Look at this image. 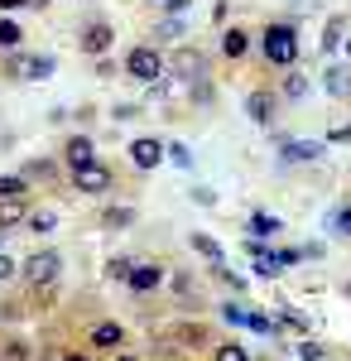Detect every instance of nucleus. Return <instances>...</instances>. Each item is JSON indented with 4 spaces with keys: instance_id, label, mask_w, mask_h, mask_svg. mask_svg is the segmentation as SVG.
I'll return each mask as SVG.
<instances>
[{
    "instance_id": "f257e3e1",
    "label": "nucleus",
    "mask_w": 351,
    "mask_h": 361,
    "mask_svg": "<svg viewBox=\"0 0 351 361\" xmlns=\"http://www.w3.org/2000/svg\"><path fill=\"white\" fill-rule=\"evenodd\" d=\"M265 58L279 63V68H289V63H294V58H298L294 25H270V29H265Z\"/></svg>"
},
{
    "instance_id": "f03ea898",
    "label": "nucleus",
    "mask_w": 351,
    "mask_h": 361,
    "mask_svg": "<svg viewBox=\"0 0 351 361\" xmlns=\"http://www.w3.org/2000/svg\"><path fill=\"white\" fill-rule=\"evenodd\" d=\"M125 73L135 78V82H164V58L149 49V44H140V49H130V58H125Z\"/></svg>"
},
{
    "instance_id": "7ed1b4c3",
    "label": "nucleus",
    "mask_w": 351,
    "mask_h": 361,
    "mask_svg": "<svg viewBox=\"0 0 351 361\" xmlns=\"http://www.w3.org/2000/svg\"><path fill=\"white\" fill-rule=\"evenodd\" d=\"M10 78L15 82H44V78H54V58H44V54L10 58Z\"/></svg>"
},
{
    "instance_id": "20e7f679",
    "label": "nucleus",
    "mask_w": 351,
    "mask_h": 361,
    "mask_svg": "<svg viewBox=\"0 0 351 361\" xmlns=\"http://www.w3.org/2000/svg\"><path fill=\"white\" fill-rule=\"evenodd\" d=\"M58 270H63L58 250H39V255H29V260H25V279H29V284H54Z\"/></svg>"
},
{
    "instance_id": "39448f33",
    "label": "nucleus",
    "mask_w": 351,
    "mask_h": 361,
    "mask_svg": "<svg viewBox=\"0 0 351 361\" xmlns=\"http://www.w3.org/2000/svg\"><path fill=\"white\" fill-rule=\"evenodd\" d=\"M73 178H78V193H106L111 188V169L106 164H82V169H73Z\"/></svg>"
},
{
    "instance_id": "423d86ee",
    "label": "nucleus",
    "mask_w": 351,
    "mask_h": 361,
    "mask_svg": "<svg viewBox=\"0 0 351 361\" xmlns=\"http://www.w3.org/2000/svg\"><path fill=\"white\" fill-rule=\"evenodd\" d=\"M279 154H284V164H308V159H323V145L318 140H279Z\"/></svg>"
},
{
    "instance_id": "0eeeda50",
    "label": "nucleus",
    "mask_w": 351,
    "mask_h": 361,
    "mask_svg": "<svg viewBox=\"0 0 351 361\" xmlns=\"http://www.w3.org/2000/svg\"><path fill=\"white\" fill-rule=\"evenodd\" d=\"M159 159H164L159 140H135V145H130V164L135 169H159Z\"/></svg>"
},
{
    "instance_id": "6e6552de",
    "label": "nucleus",
    "mask_w": 351,
    "mask_h": 361,
    "mask_svg": "<svg viewBox=\"0 0 351 361\" xmlns=\"http://www.w3.org/2000/svg\"><path fill=\"white\" fill-rule=\"evenodd\" d=\"M245 116H250L255 126H270L274 121V97L270 92H250V97H245Z\"/></svg>"
},
{
    "instance_id": "1a4fd4ad",
    "label": "nucleus",
    "mask_w": 351,
    "mask_h": 361,
    "mask_svg": "<svg viewBox=\"0 0 351 361\" xmlns=\"http://www.w3.org/2000/svg\"><path fill=\"white\" fill-rule=\"evenodd\" d=\"M130 289H140V294H149V289H159V279H164V270L159 265H130Z\"/></svg>"
},
{
    "instance_id": "9d476101",
    "label": "nucleus",
    "mask_w": 351,
    "mask_h": 361,
    "mask_svg": "<svg viewBox=\"0 0 351 361\" xmlns=\"http://www.w3.org/2000/svg\"><path fill=\"white\" fill-rule=\"evenodd\" d=\"M111 39H116L111 25H87V29H82V49H87V54H106Z\"/></svg>"
},
{
    "instance_id": "9b49d317",
    "label": "nucleus",
    "mask_w": 351,
    "mask_h": 361,
    "mask_svg": "<svg viewBox=\"0 0 351 361\" xmlns=\"http://www.w3.org/2000/svg\"><path fill=\"white\" fill-rule=\"evenodd\" d=\"M279 231H284V222H279L274 212H250V236H255V241H270Z\"/></svg>"
},
{
    "instance_id": "f8f14e48",
    "label": "nucleus",
    "mask_w": 351,
    "mask_h": 361,
    "mask_svg": "<svg viewBox=\"0 0 351 361\" xmlns=\"http://www.w3.org/2000/svg\"><path fill=\"white\" fill-rule=\"evenodd\" d=\"M192 250H197V255H202V260H207L212 270H221V265H226V255H221V246H216V241L207 236V231H192Z\"/></svg>"
},
{
    "instance_id": "ddd939ff",
    "label": "nucleus",
    "mask_w": 351,
    "mask_h": 361,
    "mask_svg": "<svg viewBox=\"0 0 351 361\" xmlns=\"http://www.w3.org/2000/svg\"><path fill=\"white\" fill-rule=\"evenodd\" d=\"M173 73H178V78H202V54H197V49H178V54H173Z\"/></svg>"
},
{
    "instance_id": "4468645a",
    "label": "nucleus",
    "mask_w": 351,
    "mask_h": 361,
    "mask_svg": "<svg viewBox=\"0 0 351 361\" xmlns=\"http://www.w3.org/2000/svg\"><path fill=\"white\" fill-rule=\"evenodd\" d=\"M63 154H68V164H73V169H82V164H92V159H97V149H92V140H87V135L68 140V149H63Z\"/></svg>"
},
{
    "instance_id": "2eb2a0df",
    "label": "nucleus",
    "mask_w": 351,
    "mask_h": 361,
    "mask_svg": "<svg viewBox=\"0 0 351 361\" xmlns=\"http://www.w3.org/2000/svg\"><path fill=\"white\" fill-rule=\"evenodd\" d=\"M121 342H125V333H121V323H97V328H92V347H121Z\"/></svg>"
},
{
    "instance_id": "dca6fc26",
    "label": "nucleus",
    "mask_w": 351,
    "mask_h": 361,
    "mask_svg": "<svg viewBox=\"0 0 351 361\" xmlns=\"http://www.w3.org/2000/svg\"><path fill=\"white\" fill-rule=\"evenodd\" d=\"M323 87L332 92V97H351V73H347V68H327Z\"/></svg>"
},
{
    "instance_id": "f3484780",
    "label": "nucleus",
    "mask_w": 351,
    "mask_h": 361,
    "mask_svg": "<svg viewBox=\"0 0 351 361\" xmlns=\"http://www.w3.org/2000/svg\"><path fill=\"white\" fill-rule=\"evenodd\" d=\"M245 49H250V34H245V29H226V34H221V54L226 58H241Z\"/></svg>"
},
{
    "instance_id": "a211bd4d",
    "label": "nucleus",
    "mask_w": 351,
    "mask_h": 361,
    "mask_svg": "<svg viewBox=\"0 0 351 361\" xmlns=\"http://www.w3.org/2000/svg\"><path fill=\"white\" fill-rule=\"evenodd\" d=\"M342 39H347V20L332 15V20H327V34H323V49H342Z\"/></svg>"
},
{
    "instance_id": "6ab92c4d",
    "label": "nucleus",
    "mask_w": 351,
    "mask_h": 361,
    "mask_svg": "<svg viewBox=\"0 0 351 361\" xmlns=\"http://www.w3.org/2000/svg\"><path fill=\"white\" fill-rule=\"evenodd\" d=\"M25 217V202L20 197H0V226H15Z\"/></svg>"
},
{
    "instance_id": "aec40b11",
    "label": "nucleus",
    "mask_w": 351,
    "mask_h": 361,
    "mask_svg": "<svg viewBox=\"0 0 351 361\" xmlns=\"http://www.w3.org/2000/svg\"><path fill=\"white\" fill-rule=\"evenodd\" d=\"M274 328H289V333H303L308 328V318L294 313V308H284V313H274Z\"/></svg>"
},
{
    "instance_id": "412c9836",
    "label": "nucleus",
    "mask_w": 351,
    "mask_h": 361,
    "mask_svg": "<svg viewBox=\"0 0 351 361\" xmlns=\"http://www.w3.org/2000/svg\"><path fill=\"white\" fill-rule=\"evenodd\" d=\"M29 188H25V178L20 173H0V197H25Z\"/></svg>"
},
{
    "instance_id": "4be33fe9",
    "label": "nucleus",
    "mask_w": 351,
    "mask_h": 361,
    "mask_svg": "<svg viewBox=\"0 0 351 361\" xmlns=\"http://www.w3.org/2000/svg\"><path fill=\"white\" fill-rule=\"evenodd\" d=\"M221 318H226L231 328H250V308H245V304H226V308H221Z\"/></svg>"
},
{
    "instance_id": "5701e85b",
    "label": "nucleus",
    "mask_w": 351,
    "mask_h": 361,
    "mask_svg": "<svg viewBox=\"0 0 351 361\" xmlns=\"http://www.w3.org/2000/svg\"><path fill=\"white\" fill-rule=\"evenodd\" d=\"M20 39H25V34H20L15 20H0V49H20Z\"/></svg>"
},
{
    "instance_id": "b1692460",
    "label": "nucleus",
    "mask_w": 351,
    "mask_h": 361,
    "mask_svg": "<svg viewBox=\"0 0 351 361\" xmlns=\"http://www.w3.org/2000/svg\"><path fill=\"white\" fill-rule=\"evenodd\" d=\"M25 222H29V231H39V236H44V231H54V226H58V217H54V212H29Z\"/></svg>"
},
{
    "instance_id": "393cba45",
    "label": "nucleus",
    "mask_w": 351,
    "mask_h": 361,
    "mask_svg": "<svg viewBox=\"0 0 351 361\" xmlns=\"http://www.w3.org/2000/svg\"><path fill=\"white\" fill-rule=\"evenodd\" d=\"M130 222H135L130 207H106V217H101V226H130Z\"/></svg>"
},
{
    "instance_id": "a878e982",
    "label": "nucleus",
    "mask_w": 351,
    "mask_h": 361,
    "mask_svg": "<svg viewBox=\"0 0 351 361\" xmlns=\"http://www.w3.org/2000/svg\"><path fill=\"white\" fill-rule=\"evenodd\" d=\"M284 97H308V78H303V73H289V78H284Z\"/></svg>"
},
{
    "instance_id": "bb28decb",
    "label": "nucleus",
    "mask_w": 351,
    "mask_h": 361,
    "mask_svg": "<svg viewBox=\"0 0 351 361\" xmlns=\"http://www.w3.org/2000/svg\"><path fill=\"white\" fill-rule=\"evenodd\" d=\"M164 159H173V164H178V169H188V164H192L188 145H178V140H173V145H164Z\"/></svg>"
},
{
    "instance_id": "cd10ccee",
    "label": "nucleus",
    "mask_w": 351,
    "mask_h": 361,
    "mask_svg": "<svg viewBox=\"0 0 351 361\" xmlns=\"http://www.w3.org/2000/svg\"><path fill=\"white\" fill-rule=\"evenodd\" d=\"M216 361H250V352L241 342H226V347H216Z\"/></svg>"
},
{
    "instance_id": "c85d7f7f",
    "label": "nucleus",
    "mask_w": 351,
    "mask_h": 361,
    "mask_svg": "<svg viewBox=\"0 0 351 361\" xmlns=\"http://www.w3.org/2000/svg\"><path fill=\"white\" fill-rule=\"evenodd\" d=\"M298 357L303 361H323V347H318L313 337H303V342H298Z\"/></svg>"
},
{
    "instance_id": "c756f323",
    "label": "nucleus",
    "mask_w": 351,
    "mask_h": 361,
    "mask_svg": "<svg viewBox=\"0 0 351 361\" xmlns=\"http://www.w3.org/2000/svg\"><path fill=\"white\" fill-rule=\"evenodd\" d=\"M332 231H337V236H351V207H342V212H337V222H332Z\"/></svg>"
},
{
    "instance_id": "7c9ffc66",
    "label": "nucleus",
    "mask_w": 351,
    "mask_h": 361,
    "mask_svg": "<svg viewBox=\"0 0 351 361\" xmlns=\"http://www.w3.org/2000/svg\"><path fill=\"white\" fill-rule=\"evenodd\" d=\"M106 275H111V279H125V275H130V260H111Z\"/></svg>"
},
{
    "instance_id": "2f4dec72",
    "label": "nucleus",
    "mask_w": 351,
    "mask_h": 361,
    "mask_svg": "<svg viewBox=\"0 0 351 361\" xmlns=\"http://www.w3.org/2000/svg\"><path fill=\"white\" fill-rule=\"evenodd\" d=\"M327 140H332V145H347V140H351V126H332V130H327Z\"/></svg>"
},
{
    "instance_id": "473e14b6",
    "label": "nucleus",
    "mask_w": 351,
    "mask_h": 361,
    "mask_svg": "<svg viewBox=\"0 0 351 361\" xmlns=\"http://www.w3.org/2000/svg\"><path fill=\"white\" fill-rule=\"evenodd\" d=\"M192 202H202V207H212V202H216V193H212V188H192Z\"/></svg>"
},
{
    "instance_id": "72a5a7b5",
    "label": "nucleus",
    "mask_w": 351,
    "mask_h": 361,
    "mask_svg": "<svg viewBox=\"0 0 351 361\" xmlns=\"http://www.w3.org/2000/svg\"><path fill=\"white\" fill-rule=\"evenodd\" d=\"M10 275H15V260H10V255L0 250V279H10Z\"/></svg>"
},
{
    "instance_id": "f704fd0d",
    "label": "nucleus",
    "mask_w": 351,
    "mask_h": 361,
    "mask_svg": "<svg viewBox=\"0 0 351 361\" xmlns=\"http://www.w3.org/2000/svg\"><path fill=\"white\" fill-rule=\"evenodd\" d=\"M192 0H164V10H173V15H178V10H188Z\"/></svg>"
},
{
    "instance_id": "c9c22d12",
    "label": "nucleus",
    "mask_w": 351,
    "mask_h": 361,
    "mask_svg": "<svg viewBox=\"0 0 351 361\" xmlns=\"http://www.w3.org/2000/svg\"><path fill=\"white\" fill-rule=\"evenodd\" d=\"M20 5H25V0H0V10H20Z\"/></svg>"
},
{
    "instance_id": "e433bc0d",
    "label": "nucleus",
    "mask_w": 351,
    "mask_h": 361,
    "mask_svg": "<svg viewBox=\"0 0 351 361\" xmlns=\"http://www.w3.org/2000/svg\"><path fill=\"white\" fill-rule=\"evenodd\" d=\"M5 236H10V226H0V246H5Z\"/></svg>"
},
{
    "instance_id": "4c0bfd02",
    "label": "nucleus",
    "mask_w": 351,
    "mask_h": 361,
    "mask_svg": "<svg viewBox=\"0 0 351 361\" xmlns=\"http://www.w3.org/2000/svg\"><path fill=\"white\" fill-rule=\"evenodd\" d=\"M25 5H39V10H44V5H49V0H25Z\"/></svg>"
},
{
    "instance_id": "58836bf2",
    "label": "nucleus",
    "mask_w": 351,
    "mask_h": 361,
    "mask_svg": "<svg viewBox=\"0 0 351 361\" xmlns=\"http://www.w3.org/2000/svg\"><path fill=\"white\" fill-rule=\"evenodd\" d=\"M342 49H347V54H351V39H342Z\"/></svg>"
},
{
    "instance_id": "ea45409f",
    "label": "nucleus",
    "mask_w": 351,
    "mask_h": 361,
    "mask_svg": "<svg viewBox=\"0 0 351 361\" xmlns=\"http://www.w3.org/2000/svg\"><path fill=\"white\" fill-rule=\"evenodd\" d=\"M116 361H135V357H116Z\"/></svg>"
},
{
    "instance_id": "a19ab883",
    "label": "nucleus",
    "mask_w": 351,
    "mask_h": 361,
    "mask_svg": "<svg viewBox=\"0 0 351 361\" xmlns=\"http://www.w3.org/2000/svg\"><path fill=\"white\" fill-rule=\"evenodd\" d=\"M68 361H82V357H68Z\"/></svg>"
}]
</instances>
